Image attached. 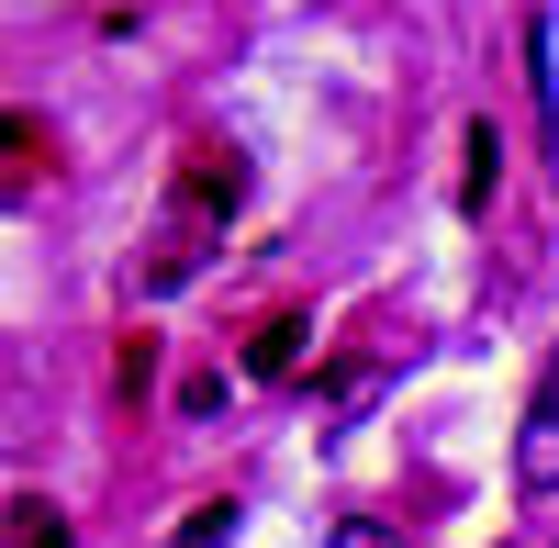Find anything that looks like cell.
I'll return each mask as SVG.
<instances>
[{
  "instance_id": "obj_1",
  "label": "cell",
  "mask_w": 559,
  "mask_h": 548,
  "mask_svg": "<svg viewBox=\"0 0 559 548\" xmlns=\"http://www.w3.org/2000/svg\"><path fill=\"white\" fill-rule=\"evenodd\" d=\"M247 202V157L236 146H179V213L213 224V213H236Z\"/></svg>"
},
{
  "instance_id": "obj_4",
  "label": "cell",
  "mask_w": 559,
  "mask_h": 548,
  "mask_svg": "<svg viewBox=\"0 0 559 548\" xmlns=\"http://www.w3.org/2000/svg\"><path fill=\"white\" fill-rule=\"evenodd\" d=\"M515 470H526V492H559V381L537 392V415H526V448H515Z\"/></svg>"
},
{
  "instance_id": "obj_6",
  "label": "cell",
  "mask_w": 559,
  "mask_h": 548,
  "mask_svg": "<svg viewBox=\"0 0 559 548\" xmlns=\"http://www.w3.org/2000/svg\"><path fill=\"white\" fill-rule=\"evenodd\" d=\"M224 537H236V504L213 492V504H191V515H179V537H168V548H224Z\"/></svg>"
},
{
  "instance_id": "obj_9",
  "label": "cell",
  "mask_w": 559,
  "mask_h": 548,
  "mask_svg": "<svg viewBox=\"0 0 559 548\" xmlns=\"http://www.w3.org/2000/svg\"><path fill=\"white\" fill-rule=\"evenodd\" d=\"M336 548H403L392 526H336Z\"/></svg>"
},
{
  "instance_id": "obj_7",
  "label": "cell",
  "mask_w": 559,
  "mask_h": 548,
  "mask_svg": "<svg viewBox=\"0 0 559 548\" xmlns=\"http://www.w3.org/2000/svg\"><path fill=\"white\" fill-rule=\"evenodd\" d=\"M112 381L146 392V381H157V336H123V347H112Z\"/></svg>"
},
{
  "instance_id": "obj_8",
  "label": "cell",
  "mask_w": 559,
  "mask_h": 548,
  "mask_svg": "<svg viewBox=\"0 0 559 548\" xmlns=\"http://www.w3.org/2000/svg\"><path fill=\"white\" fill-rule=\"evenodd\" d=\"M0 157H45V123L34 112H0Z\"/></svg>"
},
{
  "instance_id": "obj_2",
  "label": "cell",
  "mask_w": 559,
  "mask_h": 548,
  "mask_svg": "<svg viewBox=\"0 0 559 548\" xmlns=\"http://www.w3.org/2000/svg\"><path fill=\"white\" fill-rule=\"evenodd\" d=\"M302 347H313L302 313H269V325L247 336V381H292V370H302Z\"/></svg>"
},
{
  "instance_id": "obj_5",
  "label": "cell",
  "mask_w": 559,
  "mask_h": 548,
  "mask_svg": "<svg viewBox=\"0 0 559 548\" xmlns=\"http://www.w3.org/2000/svg\"><path fill=\"white\" fill-rule=\"evenodd\" d=\"M459 157H471V168H459V213H492V179H503V134H492V123H471V134H459Z\"/></svg>"
},
{
  "instance_id": "obj_3",
  "label": "cell",
  "mask_w": 559,
  "mask_h": 548,
  "mask_svg": "<svg viewBox=\"0 0 559 548\" xmlns=\"http://www.w3.org/2000/svg\"><path fill=\"white\" fill-rule=\"evenodd\" d=\"M0 548H79V526H68V504H45V492H12Z\"/></svg>"
}]
</instances>
